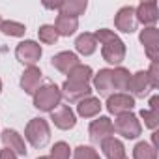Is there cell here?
<instances>
[{"instance_id": "obj_24", "label": "cell", "mask_w": 159, "mask_h": 159, "mask_svg": "<svg viewBox=\"0 0 159 159\" xmlns=\"http://www.w3.org/2000/svg\"><path fill=\"white\" fill-rule=\"evenodd\" d=\"M129 79H131V73H129L125 67H116V69H112V86H114V90H120V92L127 90Z\"/></svg>"}, {"instance_id": "obj_5", "label": "cell", "mask_w": 159, "mask_h": 159, "mask_svg": "<svg viewBox=\"0 0 159 159\" xmlns=\"http://www.w3.org/2000/svg\"><path fill=\"white\" fill-rule=\"evenodd\" d=\"M88 133H90V140L96 146H101L107 139H111L114 135V127H112V122L107 116H99L98 120H94L90 124Z\"/></svg>"}, {"instance_id": "obj_28", "label": "cell", "mask_w": 159, "mask_h": 159, "mask_svg": "<svg viewBox=\"0 0 159 159\" xmlns=\"http://www.w3.org/2000/svg\"><path fill=\"white\" fill-rule=\"evenodd\" d=\"M140 118L144 120V124L150 127V129H153L155 131V127L159 125V111H152V109H142L140 111Z\"/></svg>"}, {"instance_id": "obj_1", "label": "cell", "mask_w": 159, "mask_h": 159, "mask_svg": "<svg viewBox=\"0 0 159 159\" xmlns=\"http://www.w3.org/2000/svg\"><path fill=\"white\" fill-rule=\"evenodd\" d=\"M96 41H99L103 47H101V54H103V60L109 62V64H122L124 58H125V43L112 32V30H107V28H99L96 34H94Z\"/></svg>"}, {"instance_id": "obj_9", "label": "cell", "mask_w": 159, "mask_h": 159, "mask_svg": "<svg viewBox=\"0 0 159 159\" xmlns=\"http://www.w3.org/2000/svg\"><path fill=\"white\" fill-rule=\"evenodd\" d=\"M62 96L69 101V103H79L84 98H90L92 94V86L84 84V83H73V81H66L62 86Z\"/></svg>"}, {"instance_id": "obj_37", "label": "cell", "mask_w": 159, "mask_h": 159, "mask_svg": "<svg viewBox=\"0 0 159 159\" xmlns=\"http://www.w3.org/2000/svg\"><path fill=\"white\" fill-rule=\"evenodd\" d=\"M0 25H2V17H0Z\"/></svg>"}, {"instance_id": "obj_35", "label": "cell", "mask_w": 159, "mask_h": 159, "mask_svg": "<svg viewBox=\"0 0 159 159\" xmlns=\"http://www.w3.org/2000/svg\"><path fill=\"white\" fill-rule=\"evenodd\" d=\"M39 159H52V157H51V155H47V157H39Z\"/></svg>"}, {"instance_id": "obj_4", "label": "cell", "mask_w": 159, "mask_h": 159, "mask_svg": "<svg viewBox=\"0 0 159 159\" xmlns=\"http://www.w3.org/2000/svg\"><path fill=\"white\" fill-rule=\"evenodd\" d=\"M114 131L118 135H122L124 139H137L140 133H142V127H140V122L135 114L131 112H125V114H120L114 124H112Z\"/></svg>"}, {"instance_id": "obj_21", "label": "cell", "mask_w": 159, "mask_h": 159, "mask_svg": "<svg viewBox=\"0 0 159 159\" xmlns=\"http://www.w3.org/2000/svg\"><path fill=\"white\" fill-rule=\"evenodd\" d=\"M88 2L86 0H62V6H60V15H67V17H79L83 15L86 10Z\"/></svg>"}, {"instance_id": "obj_29", "label": "cell", "mask_w": 159, "mask_h": 159, "mask_svg": "<svg viewBox=\"0 0 159 159\" xmlns=\"http://www.w3.org/2000/svg\"><path fill=\"white\" fill-rule=\"evenodd\" d=\"M73 159H99V153L90 146H79V148H75Z\"/></svg>"}, {"instance_id": "obj_18", "label": "cell", "mask_w": 159, "mask_h": 159, "mask_svg": "<svg viewBox=\"0 0 159 159\" xmlns=\"http://www.w3.org/2000/svg\"><path fill=\"white\" fill-rule=\"evenodd\" d=\"M99 111H101V101L98 98H92V96L84 98L77 103V112L83 118H94L99 114Z\"/></svg>"}, {"instance_id": "obj_15", "label": "cell", "mask_w": 159, "mask_h": 159, "mask_svg": "<svg viewBox=\"0 0 159 159\" xmlns=\"http://www.w3.org/2000/svg\"><path fill=\"white\" fill-rule=\"evenodd\" d=\"M39 83H41V71L39 67L36 66H30L28 69H25L23 77H21V86L26 94H36V90L39 88Z\"/></svg>"}, {"instance_id": "obj_31", "label": "cell", "mask_w": 159, "mask_h": 159, "mask_svg": "<svg viewBox=\"0 0 159 159\" xmlns=\"http://www.w3.org/2000/svg\"><path fill=\"white\" fill-rule=\"evenodd\" d=\"M146 75H148V81L152 84V90L159 88V67H157V62H152V66L146 71Z\"/></svg>"}, {"instance_id": "obj_20", "label": "cell", "mask_w": 159, "mask_h": 159, "mask_svg": "<svg viewBox=\"0 0 159 159\" xmlns=\"http://www.w3.org/2000/svg\"><path fill=\"white\" fill-rule=\"evenodd\" d=\"M52 26L56 28V34H58V36H71V34H75L77 28H79V19L67 17V15H60V13H58L56 23H54Z\"/></svg>"}, {"instance_id": "obj_6", "label": "cell", "mask_w": 159, "mask_h": 159, "mask_svg": "<svg viewBox=\"0 0 159 159\" xmlns=\"http://www.w3.org/2000/svg\"><path fill=\"white\" fill-rule=\"evenodd\" d=\"M15 56L21 64H26L28 67L34 66L39 58H41V47L36 41H21L15 49Z\"/></svg>"}, {"instance_id": "obj_38", "label": "cell", "mask_w": 159, "mask_h": 159, "mask_svg": "<svg viewBox=\"0 0 159 159\" xmlns=\"http://www.w3.org/2000/svg\"><path fill=\"white\" fill-rule=\"evenodd\" d=\"M124 159H127V157H124Z\"/></svg>"}, {"instance_id": "obj_30", "label": "cell", "mask_w": 159, "mask_h": 159, "mask_svg": "<svg viewBox=\"0 0 159 159\" xmlns=\"http://www.w3.org/2000/svg\"><path fill=\"white\" fill-rule=\"evenodd\" d=\"M69 153H71V150H69V146L66 142H56L52 146L51 157L52 159H69Z\"/></svg>"}, {"instance_id": "obj_22", "label": "cell", "mask_w": 159, "mask_h": 159, "mask_svg": "<svg viewBox=\"0 0 159 159\" xmlns=\"http://www.w3.org/2000/svg\"><path fill=\"white\" fill-rule=\"evenodd\" d=\"M75 49H77V52H81V54H84V56L94 54L96 49H98V41H96L94 34H88V32L81 34V36L75 39Z\"/></svg>"}, {"instance_id": "obj_33", "label": "cell", "mask_w": 159, "mask_h": 159, "mask_svg": "<svg viewBox=\"0 0 159 159\" xmlns=\"http://www.w3.org/2000/svg\"><path fill=\"white\" fill-rule=\"evenodd\" d=\"M157 103H159V98L153 96V98L150 99V109H152V111H159V105H157Z\"/></svg>"}, {"instance_id": "obj_13", "label": "cell", "mask_w": 159, "mask_h": 159, "mask_svg": "<svg viewBox=\"0 0 159 159\" xmlns=\"http://www.w3.org/2000/svg\"><path fill=\"white\" fill-rule=\"evenodd\" d=\"M51 120L54 122V125H56L58 129H71V127H75V124H77V118H75L73 111H71L67 105L56 107V109L51 112Z\"/></svg>"}, {"instance_id": "obj_36", "label": "cell", "mask_w": 159, "mask_h": 159, "mask_svg": "<svg viewBox=\"0 0 159 159\" xmlns=\"http://www.w3.org/2000/svg\"><path fill=\"white\" fill-rule=\"evenodd\" d=\"M0 92H2V81H0Z\"/></svg>"}, {"instance_id": "obj_19", "label": "cell", "mask_w": 159, "mask_h": 159, "mask_svg": "<svg viewBox=\"0 0 159 159\" xmlns=\"http://www.w3.org/2000/svg\"><path fill=\"white\" fill-rule=\"evenodd\" d=\"M101 150H103V153H105L107 159H124V157H125L124 142L118 140V139H114V137L107 139V140L101 144Z\"/></svg>"}, {"instance_id": "obj_34", "label": "cell", "mask_w": 159, "mask_h": 159, "mask_svg": "<svg viewBox=\"0 0 159 159\" xmlns=\"http://www.w3.org/2000/svg\"><path fill=\"white\" fill-rule=\"evenodd\" d=\"M43 6H45V8H49V10H60V6H62V0H60V2H54V4H51V2H45Z\"/></svg>"}, {"instance_id": "obj_32", "label": "cell", "mask_w": 159, "mask_h": 159, "mask_svg": "<svg viewBox=\"0 0 159 159\" xmlns=\"http://www.w3.org/2000/svg\"><path fill=\"white\" fill-rule=\"evenodd\" d=\"M0 159H17V155L11 152V150H8V148H4L2 152H0Z\"/></svg>"}, {"instance_id": "obj_14", "label": "cell", "mask_w": 159, "mask_h": 159, "mask_svg": "<svg viewBox=\"0 0 159 159\" xmlns=\"http://www.w3.org/2000/svg\"><path fill=\"white\" fill-rule=\"evenodd\" d=\"M94 88L103 98L112 96V92H114V86H112V69H99L98 75H94Z\"/></svg>"}, {"instance_id": "obj_27", "label": "cell", "mask_w": 159, "mask_h": 159, "mask_svg": "<svg viewBox=\"0 0 159 159\" xmlns=\"http://www.w3.org/2000/svg\"><path fill=\"white\" fill-rule=\"evenodd\" d=\"M38 36H39V41L47 43V45H52L56 43L58 39V34H56V28L52 25H43L39 30H38Z\"/></svg>"}, {"instance_id": "obj_10", "label": "cell", "mask_w": 159, "mask_h": 159, "mask_svg": "<svg viewBox=\"0 0 159 159\" xmlns=\"http://www.w3.org/2000/svg\"><path fill=\"white\" fill-rule=\"evenodd\" d=\"M137 17H135V8H131V6H124L118 13H116V17H114V26L120 30V32H124V34H131V32H135L137 30Z\"/></svg>"}, {"instance_id": "obj_3", "label": "cell", "mask_w": 159, "mask_h": 159, "mask_svg": "<svg viewBox=\"0 0 159 159\" xmlns=\"http://www.w3.org/2000/svg\"><path fill=\"white\" fill-rule=\"evenodd\" d=\"M25 137H26V140H28L34 148H43V146H47V142H49V139H51L49 124H47L43 118H34V120H30L28 125H26Z\"/></svg>"}, {"instance_id": "obj_12", "label": "cell", "mask_w": 159, "mask_h": 159, "mask_svg": "<svg viewBox=\"0 0 159 159\" xmlns=\"http://www.w3.org/2000/svg\"><path fill=\"white\" fill-rule=\"evenodd\" d=\"M135 17H137V23H142V25H155L157 19H159L157 2H155V0L140 2L139 8L135 10Z\"/></svg>"}, {"instance_id": "obj_17", "label": "cell", "mask_w": 159, "mask_h": 159, "mask_svg": "<svg viewBox=\"0 0 159 159\" xmlns=\"http://www.w3.org/2000/svg\"><path fill=\"white\" fill-rule=\"evenodd\" d=\"M52 66L62 71V73H69L75 66H79V58L75 52H69V51H62L58 54L52 56Z\"/></svg>"}, {"instance_id": "obj_16", "label": "cell", "mask_w": 159, "mask_h": 159, "mask_svg": "<svg viewBox=\"0 0 159 159\" xmlns=\"http://www.w3.org/2000/svg\"><path fill=\"white\" fill-rule=\"evenodd\" d=\"M2 142L8 150H11L15 155H26V146L21 135L13 129H4L2 131Z\"/></svg>"}, {"instance_id": "obj_25", "label": "cell", "mask_w": 159, "mask_h": 159, "mask_svg": "<svg viewBox=\"0 0 159 159\" xmlns=\"http://www.w3.org/2000/svg\"><path fill=\"white\" fill-rule=\"evenodd\" d=\"M133 159H157V150L148 142H139L133 148Z\"/></svg>"}, {"instance_id": "obj_11", "label": "cell", "mask_w": 159, "mask_h": 159, "mask_svg": "<svg viewBox=\"0 0 159 159\" xmlns=\"http://www.w3.org/2000/svg\"><path fill=\"white\" fill-rule=\"evenodd\" d=\"M127 90H131L133 99H135V98H146V96L150 94L152 84H150V81H148L146 71H137L135 75H131Z\"/></svg>"}, {"instance_id": "obj_7", "label": "cell", "mask_w": 159, "mask_h": 159, "mask_svg": "<svg viewBox=\"0 0 159 159\" xmlns=\"http://www.w3.org/2000/svg\"><path fill=\"white\" fill-rule=\"evenodd\" d=\"M140 43L152 62L159 60V30L155 26H148L140 32Z\"/></svg>"}, {"instance_id": "obj_8", "label": "cell", "mask_w": 159, "mask_h": 159, "mask_svg": "<svg viewBox=\"0 0 159 159\" xmlns=\"http://www.w3.org/2000/svg\"><path fill=\"white\" fill-rule=\"evenodd\" d=\"M133 107H135L133 96H127V94H124V92L112 94V96H109V99H107V111H109L111 114H114V116L131 112Z\"/></svg>"}, {"instance_id": "obj_26", "label": "cell", "mask_w": 159, "mask_h": 159, "mask_svg": "<svg viewBox=\"0 0 159 159\" xmlns=\"http://www.w3.org/2000/svg\"><path fill=\"white\" fill-rule=\"evenodd\" d=\"M0 30H2L6 36H13V38H21V36H25V32H26L25 25L15 23V21H2Z\"/></svg>"}, {"instance_id": "obj_2", "label": "cell", "mask_w": 159, "mask_h": 159, "mask_svg": "<svg viewBox=\"0 0 159 159\" xmlns=\"http://www.w3.org/2000/svg\"><path fill=\"white\" fill-rule=\"evenodd\" d=\"M62 92L56 84H45L39 86L34 94V107L43 112H52L56 107H60Z\"/></svg>"}, {"instance_id": "obj_23", "label": "cell", "mask_w": 159, "mask_h": 159, "mask_svg": "<svg viewBox=\"0 0 159 159\" xmlns=\"http://www.w3.org/2000/svg\"><path fill=\"white\" fill-rule=\"evenodd\" d=\"M69 79L67 81H73V83H84V84H90V81H92V67L90 66H83V64H79V66H75L69 73Z\"/></svg>"}]
</instances>
